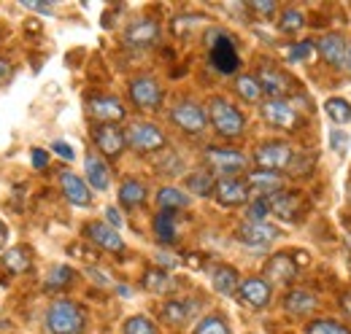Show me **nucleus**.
<instances>
[{
    "mask_svg": "<svg viewBox=\"0 0 351 334\" xmlns=\"http://www.w3.org/2000/svg\"><path fill=\"white\" fill-rule=\"evenodd\" d=\"M46 326L51 334H82L84 313L71 299H57L46 313Z\"/></svg>",
    "mask_w": 351,
    "mask_h": 334,
    "instance_id": "1",
    "label": "nucleus"
},
{
    "mask_svg": "<svg viewBox=\"0 0 351 334\" xmlns=\"http://www.w3.org/2000/svg\"><path fill=\"white\" fill-rule=\"evenodd\" d=\"M211 125L221 138H238V135H243L246 122L235 105H230L224 97H214L211 100Z\"/></svg>",
    "mask_w": 351,
    "mask_h": 334,
    "instance_id": "2",
    "label": "nucleus"
},
{
    "mask_svg": "<svg viewBox=\"0 0 351 334\" xmlns=\"http://www.w3.org/2000/svg\"><path fill=\"white\" fill-rule=\"evenodd\" d=\"M125 140H128L130 149L143 151V154L160 151L165 146V135L160 132V127L149 125V122H135V125H130V129L125 132Z\"/></svg>",
    "mask_w": 351,
    "mask_h": 334,
    "instance_id": "3",
    "label": "nucleus"
},
{
    "mask_svg": "<svg viewBox=\"0 0 351 334\" xmlns=\"http://www.w3.org/2000/svg\"><path fill=\"white\" fill-rule=\"evenodd\" d=\"M206 165L211 167L214 172H221L224 178H232L235 172H241L246 167V157L232 151V149H219V146H208L206 149Z\"/></svg>",
    "mask_w": 351,
    "mask_h": 334,
    "instance_id": "4",
    "label": "nucleus"
},
{
    "mask_svg": "<svg viewBox=\"0 0 351 334\" xmlns=\"http://www.w3.org/2000/svg\"><path fill=\"white\" fill-rule=\"evenodd\" d=\"M292 159H295V154H292V149L287 143H265L254 154V162L263 170H267V172L287 170V167L292 165Z\"/></svg>",
    "mask_w": 351,
    "mask_h": 334,
    "instance_id": "5",
    "label": "nucleus"
},
{
    "mask_svg": "<svg viewBox=\"0 0 351 334\" xmlns=\"http://www.w3.org/2000/svg\"><path fill=\"white\" fill-rule=\"evenodd\" d=\"M211 38H217V41H208L211 43V62H214V68L219 73H235L241 60H238V51L232 46V38L224 36V33H214Z\"/></svg>",
    "mask_w": 351,
    "mask_h": 334,
    "instance_id": "6",
    "label": "nucleus"
},
{
    "mask_svg": "<svg viewBox=\"0 0 351 334\" xmlns=\"http://www.w3.org/2000/svg\"><path fill=\"white\" fill-rule=\"evenodd\" d=\"M171 119H173V125L178 127V129H184V132H189V135L203 132V129H206V122H208L206 111H203L197 103H178L173 111H171Z\"/></svg>",
    "mask_w": 351,
    "mask_h": 334,
    "instance_id": "7",
    "label": "nucleus"
},
{
    "mask_svg": "<svg viewBox=\"0 0 351 334\" xmlns=\"http://www.w3.org/2000/svg\"><path fill=\"white\" fill-rule=\"evenodd\" d=\"M130 100L138 108H143V111H154L162 103V89H160V84L154 81V79L141 76V79H135L130 84Z\"/></svg>",
    "mask_w": 351,
    "mask_h": 334,
    "instance_id": "8",
    "label": "nucleus"
},
{
    "mask_svg": "<svg viewBox=\"0 0 351 334\" xmlns=\"http://www.w3.org/2000/svg\"><path fill=\"white\" fill-rule=\"evenodd\" d=\"M246 186H249V194H252V192L257 194V200H270V197H276L278 192H284L281 175H278V172H267V170H254V172H249Z\"/></svg>",
    "mask_w": 351,
    "mask_h": 334,
    "instance_id": "9",
    "label": "nucleus"
},
{
    "mask_svg": "<svg viewBox=\"0 0 351 334\" xmlns=\"http://www.w3.org/2000/svg\"><path fill=\"white\" fill-rule=\"evenodd\" d=\"M265 122L276 129H295L298 125V111L287 100H267L263 105Z\"/></svg>",
    "mask_w": 351,
    "mask_h": 334,
    "instance_id": "10",
    "label": "nucleus"
},
{
    "mask_svg": "<svg viewBox=\"0 0 351 334\" xmlns=\"http://www.w3.org/2000/svg\"><path fill=\"white\" fill-rule=\"evenodd\" d=\"M92 138H95V146L106 154V157H119L122 149H125V132L117 125H100L92 129Z\"/></svg>",
    "mask_w": 351,
    "mask_h": 334,
    "instance_id": "11",
    "label": "nucleus"
},
{
    "mask_svg": "<svg viewBox=\"0 0 351 334\" xmlns=\"http://www.w3.org/2000/svg\"><path fill=\"white\" fill-rule=\"evenodd\" d=\"M214 194H217L219 205L235 208V205H243L249 200V186L241 178H221V181H217V186H214Z\"/></svg>",
    "mask_w": 351,
    "mask_h": 334,
    "instance_id": "12",
    "label": "nucleus"
},
{
    "mask_svg": "<svg viewBox=\"0 0 351 334\" xmlns=\"http://www.w3.org/2000/svg\"><path fill=\"white\" fill-rule=\"evenodd\" d=\"M89 114L100 122V125H117L125 119V108L117 97H108V94H100V97H92L89 100Z\"/></svg>",
    "mask_w": 351,
    "mask_h": 334,
    "instance_id": "13",
    "label": "nucleus"
},
{
    "mask_svg": "<svg viewBox=\"0 0 351 334\" xmlns=\"http://www.w3.org/2000/svg\"><path fill=\"white\" fill-rule=\"evenodd\" d=\"M157 38H160V25L154 19H138L125 33V43L135 46V49H149L157 43Z\"/></svg>",
    "mask_w": 351,
    "mask_h": 334,
    "instance_id": "14",
    "label": "nucleus"
},
{
    "mask_svg": "<svg viewBox=\"0 0 351 334\" xmlns=\"http://www.w3.org/2000/svg\"><path fill=\"white\" fill-rule=\"evenodd\" d=\"M276 237H278V229L270 227V224H265V221L263 224L246 221V224L238 229V240L246 243V246H252V248H265V246H270Z\"/></svg>",
    "mask_w": 351,
    "mask_h": 334,
    "instance_id": "15",
    "label": "nucleus"
},
{
    "mask_svg": "<svg viewBox=\"0 0 351 334\" xmlns=\"http://www.w3.org/2000/svg\"><path fill=\"white\" fill-rule=\"evenodd\" d=\"M319 54H322L332 68H343V65H349L346 38H343L341 33H330V36L319 38Z\"/></svg>",
    "mask_w": 351,
    "mask_h": 334,
    "instance_id": "16",
    "label": "nucleus"
},
{
    "mask_svg": "<svg viewBox=\"0 0 351 334\" xmlns=\"http://www.w3.org/2000/svg\"><path fill=\"white\" fill-rule=\"evenodd\" d=\"M238 296H241L243 305H249L254 310H263L265 305L270 302V286L265 283L263 278H246L238 286Z\"/></svg>",
    "mask_w": 351,
    "mask_h": 334,
    "instance_id": "17",
    "label": "nucleus"
},
{
    "mask_svg": "<svg viewBox=\"0 0 351 334\" xmlns=\"http://www.w3.org/2000/svg\"><path fill=\"white\" fill-rule=\"evenodd\" d=\"M87 237L95 243V246H100V248L106 250H114V253H122L125 250V240L117 235V229L114 227H106V224H100V221H95V224H87Z\"/></svg>",
    "mask_w": 351,
    "mask_h": 334,
    "instance_id": "18",
    "label": "nucleus"
},
{
    "mask_svg": "<svg viewBox=\"0 0 351 334\" xmlns=\"http://www.w3.org/2000/svg\"><path fill=\"white\" fill-rule=\"evenodd\" d=\"M257 81L263 86V92L270 94V100H284V94L292 92V81L281 70H276V68H263L260 76H257Z\"/></svg>",
    "mask_w": 351,
    "mask_h": 334,
    "instance_id": "19",
    "label": "nucleus"
},
{
    "mask_svg": "<svg viewBox=\"0 0 351 334\" xmlns=\"http://www.w3.org/2000/svg\"><path fill=\"white\" fill-rule=\"evenodd\" d=\"M265 275L276 283H289L298 278V264L292 261L289 253H276L267 264H265Z\"/></svg>",
    "mask_w": 351,
    "mask_h": 334,
    "instance_id": "20",
    "label": "nucleus"
},
{
    "mask_svg": "<svg viewBox=\"0 0 351 334\" xmlns=\"http://www.w3.org/2000/svg\"><path fill=\"white\" fill-rule=\"evenodd\" d=\"M60 186H62L65 197H68L73 205L87 208L89 203H92V192H89V186L79 178V175H73V172H62V175H60Z\"/></svg>",
    "mask_w": 351,
    "mask_h": 334,
    "instance_id": "21",
    "label": "nucleus"
},
{
    "mask_svg": "<svg viewBox=\"0 0 351 334\" xmlns=\"http://www.w3.org/2000/svg\"><path fill=\"white\" fill-rule=\"evenodd\" d=\"M195 310H197V305H195V302H186V299H171V302H165V305H162V318H165L171 326H181V324H186V321L195 316Z\"/></svg>",
    "mask_w": 351,
    "mask_h": 334,
    "instance_id": "22",
    "label": "nucleus"
},
{
    "mask_svg": "<svg viewBox=\"0 0 351 334\" xmlns=\"http://www.w3.org/2000/svg\"><path fill=\"white\" fill-rule=\"evenodd\" d=\"M84 170H87V181L92 189H97V192H106V189H108L111 172H108V165H106L100 157L89 154L87 159H84Z\"/></svg>",
    "mask_w": 351,
    "mask_h": 334,
    "instance_id": "23",
    "label": "nucleus"
},
{
    "mask_svg": "<svg viewBox=\"0 0 351 334\" xmlns=\"http://www.w3.org/2000/svg\"><path fill=\"white\" fill-rule=\"evenodd\" d=\"M267 203H270V213H276L278 218H284V221L298 218V210H300V200H298V194L278 192V194H276V197H270Z\"/></svg>",
    "mask_w": 351,
    "mask_h": 334,
    "instance_id": "24",
    "label": "nucleus"
},
{
    "mask_svg": "<svg viewBox=\"0 0 351 334\" xmlns=\"http://www.w3.org/2000/svg\"><path fill=\"white\" fill-rule=\"evenodd\" d=\"M284 307H287V313H289V316H308V313L316 307V296H313L311 292H303V289L289 292L287 294Z\"/></svg>",
    "mask_w": 351,
    "mask_h": 334,
    "instance_id": "25",
    "label": "nucleus"
},
{
    "mask_svg": "<svg viewBox=\"0 0 351 334\" xmlns=\"http://www.w3.org/2000/svg\"><path fill=\"white\" fill-rule=\"evenodd\" d=\"M211 283L219 294L230 296V294L238 292V272L232 267H217L214 275H211Z\"/></svg>",
    "mask_w": 351,
    "mask_h": 334,
    "instance_id": "26",
    "label": "nucleus"
},
{
    "mask_svg": "<svg viewBox=\"0 0 351 334\" xmlns=\"http://www.w3.org/2000/svg\"><path fill=\"white\" fill-rule=\"evenodd\" d=\"M143 200H146V186H143L141 181H125V183H122V189H119V203H122L125 208H138V205H143Z\"/></svg>",
    "mask_w": 351,
    "mask_h": 334,
    "instance_id": "27",
    "label": "nucleus"
},
{
    "mask_svg": "<svg viewBox=\"0 0 351 334\" xmlns=\"http://www.w3.org/2000/svg\"><path fill=\"white\" fill-rule=\"evenodd\" d=\"M154 232H157V240L171 246L176 240V213L173 210H162L157 218H154Z\"/></svg>",
    "mask_w": 351,
    "mask_h": 334,
    "instance_id": "28",
    "label": "nucleus"
},
{
    "mask_svg": "<svg viewBox=\"0 0 351 334\" xmlns=\"http://www.w3.org/2000/svg\"><path fill=\"white\" fill-rule=\"evenodd\" d=\"M157 203H160V208L162 210H181L189 205V197L181 192V189H173V186H165V189H160V194H157Z\"/></svg>",
    "mask_w": 351,
    "mask_h": 334,
    "instance_id": "29",
    "label": "nucleus"
},
{
    "mask_svg": "<svg viewBox=\"0 0 351 334\" xmlns=\"http://www.w3.org/2000/svg\"><path fill=\"white\" fill-rule=\"evenodd\" d=\"M3 267L8 272H27L30 270V253H27V248H22V246L11 248L3 256Z\"/></svg>",
    "mask_w": 351,
    "mask_h": 334,
    "instance_id": "30",
    "label": "nucleus"
},
{
    "mask_svg": "<svg viewBox=\"0 0 351 334\" xmlns=\"http://www.w3.org/2000/svg\"><path fill=\"white\" fill-rule=\"evenodd\" d=\"M214 178H211V172L208 170H197V172H192V175H186V189L189 192H195V194H200V197H206V194H211L214 192Z\"/></svg>",
    "mask_w": 351,
    "mask_h": 334,
    "instance_id": "31",
    "label": "nucleus"
},
{
    "mask_svg": "<svg viewBox=\"0 0 351 334\" xmlns=\"http://www.w3.org/2000/svg\"><path fill=\"white\" fill-rule=\"evenodd\" d=\"M143 286L154 294H165L173 289V281H171V275H168L165 270H146V275H143Z\"/></svg>",
    "mask_w": 351,
    "mask_h": 334,
    "instance_id": "32",
    "label": "nucleus"
},
{
    "mask_svg": "<svg viewBox=\"0 0 351 334\" xmlns=\"http://www.w3.org/2000/svg\"><path fill=\"white\" fill-rule=\"evenodd\" d=\"M73 278H76V272H73L71 267H65V264L51 267V272H49V278H46V289H51V292L68 289V286L73 283Z\"/></svg>",
    "mask_w": 351,
    "mask_h": 334,
    "instance_id": "33",
    "label": "nucleus"
},
{
    "mask_svg": "<svg viewBox=\"0 0 351 334\" xmlns=\"http://www.w3.org/2000/svg\"><path fill=\"white\" fill-rule=\"evenodd\" d=\"M235 89H238V94H241L246 103H257V100L263 97V86H260V81H257L254 76H241V79L235 81Z\"/></svg>",
    "mask_w": 351,
    "mask_h": 334,
    "instance_id": "34",
    "label": "nucleus"
},
{
    "mask_svg": "<svg viewBox=\"0 0 351 334\" xmlns=\"http://www.w3.org/2000/svg\"><path fill=\"white\" fill-rule=\"evenodd\" d=\"M327 114H330V119L335 122V125H349L351 122V105L346 100H341V97H330L327 100Z\"/></svg>",
    "mask_w": 351,
    "mask_h": 334,
    "instance_id": "35",
    "label": "nucleus"
},
{
    "mask_svg": "<svg viewBox=\"0 0 351 334\" xmlns=\"http://www.w3.org/2000/svg\"><path fill=\"white\" fill-rule=\"evenodd\" d=\"M308 334H351L343 324H335L330 318H322V321H313L308 324Z\"/></svg>",
    "mask_w": 351,
    "mask_h": 334,
    "instance_id": "36",
    "label": "nucleus"
},
{
    "mask_svg": "<svg viewBox=\"0 0 351 334\" xmlns=\"http://www.w3.org/2000/svg\"><path fill=\"white\" fill-rule=\"evenodd\" d=\"M125 334H157V326L146 316H132L125 324Z\"/></svg>",
    "mask_w": 351,
    "mask_h": 334,
    "instance_id": "37",
    "label": "nucleus"
},
{
    "mask_svg": "<svg viewBox=\"0 0 351 334\" xmlns=\"http://www.w3.org/2000/svg\"><path fill=\"white\" fill-rule=\"evenodd\" d=\"M311 57H313V43L311 41L292 43V46L287 49V60H289V62H306Z\"/></svg>",
    "mask_w": 351,
    "mask_h": 334,
    "instance_id": "38",
    "label": "nucleus"
},
{
    "mask_svg": "<svg viewBox=\"0 0 351 334\" xmlns=\"http://www.w3.org/2000/svg\"><path fill=\"white\" fill-rule=\"evenodd\" d=\"M195 334H230V329H227V324L221 321L219 316H208V318L200 321Z\"/></svg>",
    "mask_w": 351,
    "mask_h": 334,
    "instance_id": "39",
    "label": "nucleus"
},
{
    "mask_svg": "<svg viewBox=\"0 0 351 334\" xmlns=\"http://www.w3.org/2000/svg\"><path fill=\"white\" fill-rule=\"evenodd\" d=\"M270 216V203L267 200H254L249 210H246V218L252 221V224H263L265 218Z\"/></svg>",
    "mask_w": 351,
    "mask_h": 334,
    "instance_id": "40",
    "label": "nucleus"
},
{
    "mask_svg": "<svg viewBox=\"0 0 351 334\" xmlns=\"http://www.w3.org/2000/svg\"><path fill=\"white\" fill-rule=\"evenodd\" d=\"M278 25H281L284 33H298V30L303 27V14L295 11V8H289V11H284V16H281Z\"/></svg>",
    "mask_w": 351,
    "mask_h": 334,
    "instance_id": "41",
    "label": "nucleus"
},
{
    "mask_svg": "<svg viewBox=\"0 0 351 334\" xmlns=\"http://www.w3.org/2000/svg\"><path fill=\"white\" fill-rule=\"evenodd\" d=\"M330 143H332V149H335V151H341V154H343V151L349 149V135H346V132H341V129H332Z\"/></svg>",
    "mask_w": 351,
    "mask_h": 334,
    "instance_id": "42",
    "label": "nucleus"
},
{
    "mask_svg": "<svg viewBox=\"0 0 351 334\" xmlns=\"http://www.w3.org/2000/svg\"><path fill=\"white\" fill-rule=\"evenodd\" d=\"M51 151H54V154H60L62 159H73V157H76V151H73V149H71L65 140H57V143H51Z\"/></svg>",
    "mask_w": 351,
    "mask_h": 334,
    "instance_id": "43",
    "label": "nucleus"
},
{
    "mask_svg": "<svg viewBox=\"0 0 351 334\" xmlns=\"http://www.w3.org/2000/svg\"><path fill=\"white\" fill-rule=\"evenodd\" d=\"M89 275H92V281H95L97 286H106V289H111V286H114L111 275H108V272H103V270H95V267H92V270H89Z\"/></svg>",
    "mask_w": 351,
    "mask_h": 334,
    "instance_id": "44",
    "label": "nucleus"
},
{
    "mask_svg": "<svg viewBox=\"0 0 351 334\" xmlns=\"http://www.w3.org/2000/svg\"><path fill=\"white\" fill-rule=\"evenodd\" d=\"M106 218H108V224H111L114 229H119V227L125 224V221H122V216H119V210H117V208H108V210H106Z\"/></svg>",
    "mask_w": 351,
    "mask_h": 334,
    "instance_id": "45",
    "label": "nucleus"
},
{
    "mask_svg": "<svg viewBox=\"0 0 351 334\" xmlns=\"http://www.w3.org/2000/svg\"><path fill=\"white\" fill-rule=\"evenodd\" d=\"M249 8H252V11H257V14H265V16H270V14L276 11V3H252Z\"/></svg>",
    "mask_w": 351,
    "mask_h": 334,
    "instance_id": "46",
    "label": "nucleus"
},
{
    "mask_svg": "<svg viewBox=\"0 0 351 334\" xmlns=\"http://www.w3.org/2000/svg\"><path fill=\"white\" fill-rule=\"evenodd\" d=\"M157 261H160L162 267H168V270L178 264V259H173V253H165V250H162V253H157Z\"/></svg>",
    "mask_w": 351,
    "mask_h": 334,
    "instance_id": "47",
    "label": "nucleus"
},
{
    "mask_svg": "<svg viewBox=\"0 0 351 334\" xmlns=\"http://www.w3.org/2000/svg\"><path fill=\"white\" fill-rule=\"evenodd\" d=\"M27 8H33V11H41V14H51L54 11V5H49V3H25Z\"/></svg>",
    "mask_w": 351,
    "mask_h": 334,
    "instance_id": "48",
    "label": "nucleus"
},
{
    "mask_svg": "<svg viewBox=\"0 0 351 334\" xmlns=\"http://www.w3.org/2000/svg\"><path fill=\"white\" fill-rule=\"evenodd\" d=\"M33 165L38 167V170L46 167V151H41V149H36V151H33Z\"/></svg>",
    "mask_w": 351,
    "mask_h": 334,
    "instance_id": "49",
    "label": "nucleus"
},
{
    "mask_svg": "<svg viewBox=\"0 0 351 334\" xmlns=\"http://www.w3.org/2000/svg\"><path fill=\"white\" fill-rule=\"evenodd\" d=\"M8 76H11V65H8V62H5V60H0V84L5 81V79H8Z\"/></svg>",
    "mask_w": 351,
    "mask_h": 334,
    "instance_id": "50",
    "label": "nucleus"
},
{
    "mask_svg": "<svg viewBox=\"0 0 351 334\" xmlns=\"http://www.w3.org/2000/svg\"><path fill=\"white\" fill-rule=\"evenodd\" d=\"M341 307L346 310V316H351V292H346L341 296Z\"/></svg>",
    "mask_w": 351,
    "mask_h": 334,
    "instance_id": "51",
    "label": "nucleus"
},
{
    "mask_svg": "<svg viewBox=\"0 0 351 334\" xmlns=\"http://www.w3.org/2000/svg\"><path fill=\"white\" fill-rule=\"evenodd\" d=\"M3 240H5V229H3V224H0V246H3Z\"/></svg>",
    "mask_w": 351,
    "mask_h": 334,
    "instance_id": "52",
    "label": "nucleus"
},
{
    "mask_svg": "<svg viewBox=\"0 0 351 334\" xmlns=\"http://www.w3.org/2000/svg\"><path fill=\"white\" fill-rule=\"evenodd\" d=\"M349 68H351V49H349Z\"/></svg>",
    "mask_w": 351,
    "mask_h": 334,
    "instance_id": "53",
    "label": "nucleus"
},
{
    "mask_svg": "<svg viewBox=\"0 0 351 334\" xmlns=\"http://www.w3.org/2000/svg\"><path fill=\"white\" fill-rule=\"evenodd\" d=\"M349 246H351V237H349Z\"/></svg>",
    "mask_w": 351,
    "mask_h": 334,
    "instance_id": "54",
    "label": "nucleus"
}]
</instances>
